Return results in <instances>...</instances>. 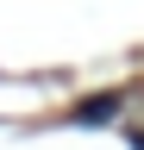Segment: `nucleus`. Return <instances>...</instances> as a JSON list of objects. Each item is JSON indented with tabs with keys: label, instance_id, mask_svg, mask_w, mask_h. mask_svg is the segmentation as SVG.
I'll return each mask as SVG.
<instances>
[{
	"label": "nucleus",
	"instance_id": "f257e3e1",
	"mask_svg": "<svg viewBox=\"0 0 144 150\" xmlns=\"http://www.w3.org/2000/svg\"><path fill=\"white\" fill-rule=\"evenodd\" d=\"M113 112H119V100H88L75 119H82V125H100V119H113Z\"/></svg>",
	"mask_w": 144,
	"mask_h": 150
}]
</instances>
